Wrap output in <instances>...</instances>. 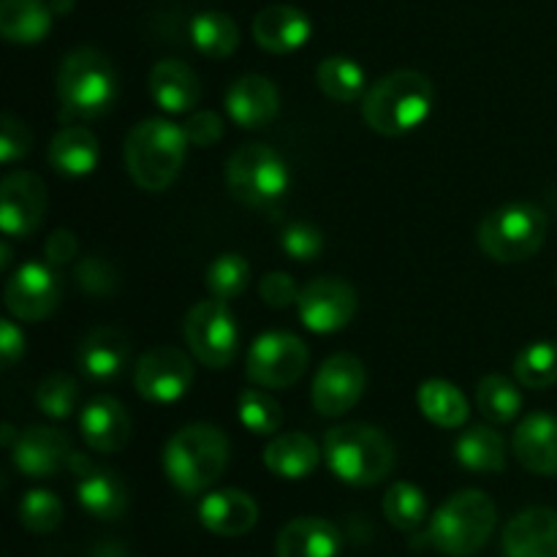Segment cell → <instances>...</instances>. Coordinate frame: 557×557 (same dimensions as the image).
I'll list each match as a JSON object with an SVG mask.
<instances>
[{"label": "cell", "instance_id": "f35d334b", "mask_svg": "<svg viewBox=\"0 0 557 557\" xmlns=\"http://www.w3.org/2000/svg\"><path fill=\"white\" fill-rule=\"evenodd\" d=\"M36 406L49 419H69L79 406V384L65 373L47 375L36 389Z\"/></svg>", "mask_w": 557, "mask_h": 557}, {"label": "cell", "instance_id": "8992f818", "mask_svg": "<svg viewBox=\"0 0 557 557\" xmlns=\"http://www.w3.org/2000/svg\"><path fill=\"white\" fill-rule=\"evenodd\" d=\"M498 525L493 498L482 490H462L438 506L428 528V539L438 553L473 557L487 547Z\"/></svg>", "mask_w": 557, "mask_h": 557}, {"label": "cell", "instance_id": "3957f363", "mask_svg": "<svg viewBox=\"0 0 557 557\" xmlns=\"http://www.w3.org/2000/svg\"><path fill=\"white\" fill-rule=\"evenodd\" d=\"M228 457L232 444L221 428L207 422L185 424L163 449V471L180 493L199 495L226 473Z\"/></svg>", "mask_w": 557, "mask_h": 557}, {"label": "cell", "instance_id": "44dd1931", "mask_svg": "<svg viewBox=\"0 0 557 557\" xmlns=\"http://www.w3.org/2000/svg\"><path fill=\"white\" fill-rule=\"evenodd\" d=\"M76 362L87 379L96 384H107V381L123 375V370L131 364V341L125 337V332L114 330V326H98L79 343Z\"/></svg>", "mask_w": 557, "mask_h": 557}, {"label": "cell", "instance_id": "f1b7e54d", "mask_svg": "<svg viewBox=\"0 0 557 557\" xmlns=\"http://www.w3.org/2000/svg\"><path fill=\"white\" fill-rule=\"evenodd\" d=\"M49 0H0V33L9 44L30 47L44 41L52 27Z\"/></svg>", "mask_w": 557, "mask_h": 557}, {"label": "cell", "instance_id": "277c9868", "mask_svg": "<svg viewBox=\"0 0 557 557\" xmlns=\"http://www.w3.org/2000/svg\"><path fill=\"white\" fill-rule=\"evenodd\" d=\"M326 468L351 487H373L395 468V444L375 424H337L324 438Z\"/></svg>", "mask_w": 557, "mask_h": 557}, {"label": "cell", "instance_id": "d4e9b609", "mask_svg": "<svg viewBox=\"0 0 557 557\" xmlns=\"http://www.w3.org/2000/svg\"><path fill=\"white\" fill-rule=\"evenodd\" d=\"M150 96L166 114L194 112L201 98L199 76L183 60H158L150 71Z\"/></svg>", "mask_w": 557, "mask_h": 557}, {"label": "cell", "instance_id": "603a6c76", "mask_svg": "<svg viewBox=\"0 0 557 557\" xmlns=\"http://www.w3.org/2000/svg\"><path fill=\"white\" fill-rule=\"evenodd\" d=\"M199 522L215 536H245L259 522V506L243 490H215L199 504Z\"/></svg>", "mask_w": 557, "mask_h": 557}, {"label": "cell", "instance_id": "8fae6325", "mask_svg": "<svg viewBox=\"0 0 557 557\" xmlns=\"http://www.w3.org/2000/svg\"><path fill=\"white\" fill-rule=\"evenodd\" d=\"M359 308L357 288L341 277H313L297 299V313L305 330L315 335H335L346 330Z\"/></svg>", "mask_w": 557, "mask_h": 557}, {"label": "cell", "instance_id": "ee69618b", "mask_svg": "<svg viewBox=\"0 0 557 557\" xmlns=\"http://www.w3.org/2000/svg\"><path fill=\"white\" fill-rule=\"evenodd\" d=\"M33 147V134L20 117L5 114L3 117V134H0V161L14 163L25 158Z\"/></svg>", "mask_w": 557, "mask_h": 557}, {"label": "cell", "instance_id": "8d00e7d4", "mask_svg": "<svg viewBox=\"0 0 557 557\" xmlns=\"http://www.w3.org/2000/svg\"><path fill=\"white\" fill-rule=\"evenodd\" d=\"M384 517L397 531H417L428 520V498L411 482H395L384 495Z\"/></svg>", "mask_w": 557, "mask_h": 557}, {"label": "cell", "instance_id": "2e32d148", "mask_svg": "<svg viewBox=\"0 0 557 557\" xmlns=\"http://www.w3.org/2000/svg\"><path fill=\"white\" fill-rule=\"evenodd\" d=\"M74 446L65 433L58 428H27L16 435L14 446H11V457L22 476L27 479H52L58 476L63 468H69Z\"/></svg>", "mask_w": 557, "mask_h": 557}, {"label": "cell", "instance_id": "d590c367", "mask_svg": "<svg viewBox=\"0 0 557 557\" xmlns=\"http://www.w3.org/2000/svg\"><path fill=\"white\" fill-rule=\"evenodd\" d=\"M237 419L253 435H275L283 424L281 403L267 395L264 386H248L237 400Z\"/></svg>", "mask_w": 557, "mask_h": 557}, {"label": "cell", "instance_id": "1f68e13d", "mask_svg": "<svg viewBox=\"0 0 557 557\" xmlns=\"http://www.w3.org/2000/svg\"><path fill=\"white\" fill-rule=\"evenodd\" d=\"M190 41L205 58L226 60L239 47V27L223 11H201L190 20Z\"/></svg>", "mask_w": 557, "mask_h": 557}, {"label": "cell", "instance_id": "f546056e", "mask_svg": "<svg viewBox=\"0 0 557 557\" xmlns=\"http://www.w3.org/2000/svg\"><path fill=\"white\" fill-rule=\"evenodd\" d=\"M455 457L473 473H500L506 468V441L490 424H476L457 435Z\"/></svg>", "mask_w": 557, "mask_h": 557}, {"label": "cell", "instance_id": "cb8c5ba5", "mask_svg": "<svg viewBox=\"0 0 557 557\" xmlns=\"http://www.w3.org/2000/svg\"><path fill=\"white\" fill-rule=\"evenodd\" d=\"M310 20L305 11L294 5H267L253 20V38L261 49L272 54L297 52L299 47L310 41Z\"/></svg>", "mask_w": 557, "mask_h": 557}, {"label": "cell", "instance_id": "7a4b0ae2", "mask_svg": "<svg viewBox=\"0 0 557 557\" xmlns=\"http://www.w3.org/2000/svg\"><path fill=\"white\" fill-rule=\"evenodd\" d=\"M188 147L190 141L183 125L163 117H147L125 136V169L141 190L161 194L183 172Z\"/></svg>", "mask_w": 557, "mask_h": 557}, {"label": "cell", "instance_id": "9c48e42d", "mask_svg": "<svg viewBox=\"0 0 557 557\" xmlns=\"http://www.w3.org/2000/svg\"><path fill=\"white\" fill-rule=\"evenodd\" d=\"M183 330L190 354L207 368H228L237 357L239 326L228 302L212 297L194 305L185 315Z\"/></svg>", "mask_w": 557, "mask_h": 557}, {"label": "cell", "instance_id": "5bb4252c", "mask_svg": "<svg viewBox=\"0 0 557 557\" xmlns=\"http://www.w3.org/2000/svg\"><path fill=\"white\" fill-rule=\"evenodd\" d=\"M368 370L354 354H335L319 368L313 379V408L326 419H337L351 411L364 395Z\"/></svg>", "mask_w": 557, "mask_h": 557}, {"label": "cell", "instance_id": "4316f807", "mask_svg": "<svg viewBox=\"0 0 557 557\" xmlns=\"http://www.w3.org/2000/svg\"><path fill=\"white\" fill-rule=\"evenodd\" d=\"M98 139L85 125H65L49 141V163L65 177H87L98 166Z\"/></svg>", "mask_w": 557, "mask_h": 557}, {"label": "cell", "instance_id": "bcb514c9", "mask_svg": "<svg viewBox=\"0 0 557 557\" xmlns=\"http://www.w3.org/2000/svg\"><path fill=\"white\" fill-rule=\"evenodd\" d=\"M79 243H76L74 232L69 228H58L54 234H49L47 243H44V261L52 267H65L69 261H74Z\"/></svg>", "mask_w": 557, "mask_h": 557}, {"label": "cell", "instance_id": "e0dca14e", "mask_svg": "<svg viewBox=\"0 0 557 557\" xmlns=\"http://www.w3.org/2000/svg\"><path fill=\"white\" fill-rule=\"evenodd\" d=\"M71 471L76 473V498L79 506L96 520H117L128 509V490L114 471L92 466L87 457L71 455Z\"/></svg>", "mask_w": 557, "mask_h": 557}, {"label": "cell", "instance_id": "9a60e30c", "mask_svg": "<svg viewBox=\"0 0 557 557\" xmlns=\"http://www.w3.org/2000/svg\"><path fill=\"white\" fill-rule=\"evenodd\" d=\"M47 218V185L33 172H14L0 183V226L9 239H25Z\"/></svg>", "mask_w": 557, "mask_h": 557}, {"label": "cell", "instance_id": "d6a6232c", "mask_svg": "<svg viewBox=\"0 0 557 557\" xmlns=\"http://www.w3.org/2000/svg\"><path fill=\"white\" fill-rule=\"evenodd\" d=\"M315 82H319V90L326 98L337 103H351L357 101L364 92L368 85V74H364L362 65L354 58L346 54H332V58L321 60L319 69H315Z\"/></svg>", "mask_w": 557, "mask_h": 557}, {"label": "cell", "instance_id": "4dcf8cb0", "mask_svg": "<svg viewBox=\"0 0 557 557\" xmlns=\"http://www.w3.org/2000/svg\"><path fill=\"white\" fill-rule=\"evenodd\" d=\"M417 403L419 411L444 430L462 428L468 422V417H471V406H468L466 395L451 381L444 379L424 381L417 392Z\"/></svg>", "mask_w": 557, "mask_h": 557}, {"label": "cell", "instance_id": "52a82bcc", "mask_svg": "<svg viewBox=\"0 0 557 557\" xmlns=\"http://www.w3.org/2000/svg\"><path fill=\"white\" fill-rule=\"evenodd\" d=\"M476 239L493 261L517 264L542 250L547 239V215L531 201H511L484 215Z\"/></svg>", "mask_w": 557, "mask_h": 557}, {"label": "cell", "instance_id": "681fc988", "mask_svg": "<svg viewBox=\"0 0 557 557\" xmlns=\"http://www.w3.org/2000/svg\"><path fill=\"white\" fill-rule=\"evenodd\" d=\"M0 256H3V259H0V267H3V270H9V264H11V245H9V239H5V243L0 245Z\"/></svg>", "mask_w": 557, "mask_h": 557}, {"label": "cell", "instance_id": "7402d4cb", "mask_svg": "<svg viewBox=\"0 0 557 557\" xmlns=\"http://www.w3.org/2000/svg\"><path fill=\"white\" fill-rule=\"evenodd\" d=\"M515 457L536 476H557V417L528 413L511 441Z\"/></svg>", "mask_w": 557, "mask_h": 557}, {"label": "cell", "instance_id": "4fadbf2b", "mask_svg": "<svg viewBox=\"0 0 557 557\" xmlns=\"http://www.w3.org/2000/svg\"><path fill=\"white\" fill-rule=\"evenodd\" d=\"M194 384V362L174 346H158L141 354L134 368V386L141 400L169 406L177 403Z\"/></svg>", "mask_w": 557, "mask_h": 557}, {"label": "cell", "instance_id": "484cf974", "mask_svg": "<svg viewBox=\"0 0 557 557\" xmlns=\"http://www.w3.org/2000/svg\"><path fill=\"white\" fill-rule=\"evenodd\" d=\"M341 549V531L321 517H297L275 539L277 557H337Z\"/></svg>", "mask_w": 557, "mask_h": 557}, {"label": "cell", "instance_id": "7dc6e473", "mask_svg": "<svg viewBox=\"0 0 557 557\" xmlns=\"http://www.w3.org/2000/svg\"><path fill=\"white\" fill-rule=\"evenodd\" d=\"M0 357H3V368H14L25 357V335L14 324V319L0 321Z\"/></svg>", "mask_w": 557, "mask_h": 557}, {"label": "cell", "instance_id": "5b68a950", "mask_svg": "<svg viewBox=\"0 0 557 557\" xmlns=\"http://www.w3.org/2000/svg\"><path fill=\"white\" fill-rule=\"evenodd\" d=\"M54 90L65 117H101L112 109L117 96V74L112 60L96 47H76L60 63Z\"/></svg>", "mask_w": 557, "mask_h": 557}, {"label": "cell", "instance_id": "7c38bea8", "mask_svg": "<svg viewBox=\"0 0 557 557\" xmlns=\"http://www.w3.org/2000/svg\"><path fill=\"white\" fill-rule=\"evenodd\" d=\"M60 297H63V283H60L54 267L47 261L44 264L41 261H27V264L16 267L3 292L9 313L20 321H30V324L49 319L58 310Z\"/></svg>", "mask_w": 557, "mask_h": 557}, {"label": "cell", "instance_id": "ab89813d", "mask_svg": "<svg viewBox=\"0 0 557 557\" xmlns=\"http://www.w3.org/2000/svg\"><path fill=\"white\" fill-rule=\"evenodd\" d=\"M20 522L30 533H52L63 522V504L49 490H30L20 500Z\"/></svg>", "mask_w": 557, "mask_h": 557}, {"label": "cell", "instance_id": "e575fe53", "mask_svg": "<svg viewBox=\"0 0 557 557\" xmlns=\"http://www.w3.org/2000/svg\"><path fill=\"white\" fill-rule=\"evenodd\" d=\"M517 384L528 389H549L557 384V343L536 341L522 348L515 359Z\"/></svg>", "mask_w": 557, "mask_h": 557}, {"label": "cell", "instance_id": "7bdbcfd3", "mask_svg": "<svg viewBox=\"0 0 557 557\" xmlns=\"http://www.w3.org/2000/svg\"><path fill=\"white\" fill-rule=\"evenodd\" d=\"M299 292H302V288L297 286V281H294L288 272H267L259 283L261 302H264L267 308H275V310L297 305Z\"/></svg>", "mask_w": 557, "mask_h": 557}, {"label": "cell", "instance_id": "ac0fdd59", "mask_svg": "<svg viewBox=\"0 0 557 557\" xmlns=\"http://www.w3.org/2000/svg\"><path fill=\"white\" fill-rule=\"evenodd\" d=\"M226 112L239 128L259 131L275 123L281 112V92L270 76L245 74L226 92Z\"/></svg>", "mask_w": 557, "mask_h": 557}, {"label": "cell", "instance_id": "30bf717a", "mask_svg": "<svg viewBox=\"0 0 557 557\" xmlns=\"http://www.w3.org/2000/svg\"><path fill=\"white\" fill-rule=\"evenodd\" d=\"M310 351L294 332H264L250 346L245 359V373L250 384L264 389H288L305 375Z\"/></svg>", "mask_w": 557, "mask_h": 557}, {"label": "cell", "instance_id": "60d3db41", "mask_svg": "<svg viewBox=\"0 0 557 557\" xmlns=\"http://www.w3.org/2000/svg\"><path fill=\"white\" fill-rule=\"evenodd\" d=\"M324 245L326 243L321 228L308 221L288 223L281 234V248L294 261H315L321 256V250H324Z\"/></svg>", "mask_w": 557, "mask_h": 557}, {"label": "cell", "instance_id": "83f0119b", "mask_svg": "<svg viewBox=\"0 0 557 557\" xmlns=\"http://www.w3.org/2000/svg\"><path fill=\"white\" fill-rule=\"evenodd\" d=\"M321 455H324V451L319 449V444H315L310 435L281 433L267 444L264 466L267 471L275 473V476L297 482V479H308L310 473H315Z\"/></svg>", "mask_w": 557, "mask_h": 557}, {"label": "cell", "instance_id": "6da1fadb", "mask_svg": "<svg viewBox=\"0 0 557 557\" xmlns=\"http://www.w3.org/2000/svg\"><path fill=\"white\" fill-rule=\"evenodd\" d=\"M435 109V85L422 71H392L362 98V120L381 136L417 131Z\"/></svg>", "mask_w": 557, "mask_h": 557}, {"label": "cell", "instance_id": "d6986e66", "mask_svg": "<svg viewBox=\"0 0 557 557\" xmlns=\"http://www.w3.org/2000/svg\"><path fill=\"white\" fill-rule=\"evenodd\" d=\"M79 430L92 451L117 455L131 441V417L117 397L98 395L82 408Z\"/></svg>", "mask_w": 557, "mask_h": 557}, {"label": "cell", "instance_id": "f6af8a7d", "mask_svg": "<svg viewBox=\"0 0 557 557\" xmlns=\"http://www.w3.org/2000/svg\"><path fill=\"white\" fill-rule=\"evenodd\" d=\"M185 136L194 147H212L223 136V120L215 112H196L185 120Z\"/></svg>", "mask_w": 557, "mask_h": 557}, {"label": "cell", "instance_id": "c3c4849f", "mask_svg": "<svg viewBox=\"0 0 557 557\" xmlns=\"http://www.w3.org/2000/svg\"><path fill=\"white\" fill-rule=\"evenodd\" d=\"M49 5H52L54 16H65L74 11V0H49Z\"/></svg>", "mask_w": 557, "mask_h": 557}, {"label": "cell", "instance_id": "836d02e7", "mask_svg": "<svg viewBox=\"0 0 557 557\" xmlns=\"http://www.w3.org/2000/svg\"><path fill=\"white\" fill-rule=\"evenodd\" d=\"M476 408L487 422L509 424L522 411V392L506 375H484L476 384Z\"/></svg>", "mask_w": 557, "mask_h": 557}, {"label": "cell", "instance_id": "ba28073f", "mask_svg": "<svg viewBox=\"0 0 557 557\" xmlns=\"http://www.w3.org/2000/svg\"><path fill=\"white\" fill-rule=\"evenodd\" d=\"M292 174L275 147L248 141L237 147L226 163V185L237 201L253 210H267L286 196Z\"/></svg>", "mask_w": 557, "mask_h": 557}, {"label": "cell", "instance_id": "b9f144b4", "mask_svg": "<svg viewBox=\"0 0 557 557\" xmlns=\"http://www.w3.org/2000/svg\"><path fill=\"white\" fill-rule=\"evenodd\" d=\"M76 283L90 297H109L117 288V270L101 256H87L76 267Z\"/></svg>", "mask_w": 557, "mask_h": 557}, {"label": "cell", "instance_id": "ffe728a7", "mask_svg": "<svg viewBox=\"0 0 557 557\" xmlns=\"http://www.w3.org/2000/svg\"><path fill=\"white\" fill-rule=\"evenodd\" d=\"M506 557H557V511L533 506L504 528Z\"/></svg>", "mask_w": 557, "mask_h": 557}, {"label": "cell", "instance_id": "74e56055", "mask_svg": "<svg viewBox=\"0 0 557 557\" xmlns=\"http://www.w3.org/2000/svg\"><path fill=\"white\" fill-rule=\"evenodd\" d=\"M250 264L239 253H223L207 270V292L221 302H232L248 288Z\"/></svg>", "mask_w": 557, "mask_h": 557}]
</instances>
